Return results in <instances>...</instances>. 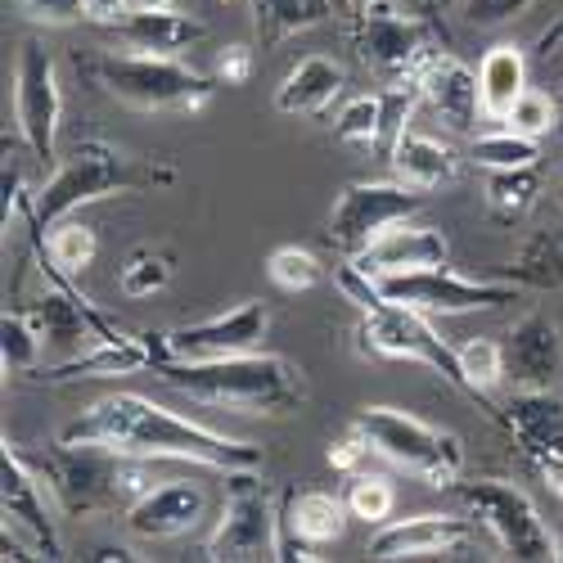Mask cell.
Here are the masks:
<instances>
[{
    "label": "cell",
    "instance_id": "cell-1",
    "mask_svg": "<svg viewBox=\"0 0 563 563\" xmlns=\"http://www.w3.org/2000/svg\"><path fill=\"white\" fill-rule=\"evenodd\" d=\"M59 442H90V446H109L122 455H140V460H176V464H199V468H262V446L257 442H240L212 433L195 419H185L140 393H113L104 401H96L86 415H77L73 424H64Z\"/></svg>",
    "mask_w": 563,
    "mask_h": 563
},
{
    "label": "cell",
    "instance_id": "cell-2",
    "mask_svg": "<svg viewBox=\"0 0 563 563\" xmlns=\"http://www.w3.org/2000/svg\"><path fill=\"white\" fill-rule=\"evenodd\" d=\"M154 374L199 406L234 410V415H289L307 397L302 365L275 352H240V356H212V361H176L167 356V339L158 334Z\"/></svg>",
    "mask_w": 563,
    "mask_h": 563
},
{
    "label": "cell",
    "instance_id": "cell-3",
    "mask_svg": "<svg viewBox=\"0 0 563 563\" xmlns=\"http://www.w3.org/2000/svg\"><path fill=\"white\" fill-rule=\"evenodd\" d=\"M172 185H176L172 163L126 154V150L109 145V140H81V145H73V154L51 172V180L36 190L27 221L36 234H45L86 203H100L113 195H140V190H172Z\"/></svg>",
    "mask_w": 563,
    "mask_h": 563
},
{
    "label": "cell",
    "instance_id": "cell-4",
    "mask_svg": "<svg viewBox=\"0 0 563 563\" xmlns=\"http://www.w3.org/2000/svg\"><path fill=\"white\" fill-rule=\"evenodd\" d=\"M23 451V446H19ZM27 464L45 478L51 496L59 500L64 514H113V509H131L140 496L154 487L150 464L140 455H122L109 446H90V442H59L45 455L23 451Z\"/></svg>",
    "mask_w": 563,
    "mask_h": 563
},
{
    "label": "cell",
    "instance_id": "cell-5",
    "mask_svg": "<svg viewBox=\"0 0 563 563\" xmlns=\"http://www.w3.org/2000/svg\"><path fill=\"white\" fill-rule=\"evenodd\" d=\"M339 289H343V298L361 311V330H356V339H361L374 356H388V361H419V365L438 369L442 379H446L451 388H460L464 397H474V388H468L464 369H460L455 347L433 330L424 311H415V307H406V302L384 298L379 285H374V279H365L356 266H343V271H339Z\"/></svg>",
    "mask_w": 563,
    "mask_h": 563
},
{
    "label": "cell",
    "instance_id": "cell-6",
    "mask_svg": "<svg viewBox=\"0 0 563 563\" xmlns=\"http://www.w3.org/2000/svg\"><path fill=\"white\" fill-rule=\"evenodd\" d=\"M81 73L109 100L140 113H199L221 86L212 73L190 68L180 55H154V51H131V55L100 51L81 64Z\"/></svg>",
    "mask_w": 563,
    "mask_h": 563
},
{
    "label": "cell",
    "instance_id": "cell-7",
    "mask_svg": "<svg viewBox=\"0 0 563 563\" xmlns=\"http://www.w3.org/2000/svg\"><path fill=\"white\" fill-rule=\"evenodd\" d=\"M352 424L369 438L374 455L401 464L406 474L424 478L429 487L446 492L464 474V442L419 415H406L397 406H361L352 415Z\"/></svg>",
    "mask_w": 563,
    "mask_h": 563
},
{
    "label": "cell",
    "instance_id": "cell-8",
    "mask_svg": "<svg viewBox=\"0 0 563 563\" xmlns=\"http://www.w3.org/2000/svg\"><path fill=\"white\" fill-rule=\"evenodd\" d=\"M468 514L478 519V528H487L496 537V545L509 554V559H523V563H545V559H559V541L554 532L545 528L541 509L532 505V496L523 487H514L505 478H474L464 483L455 478L446 487Z\"/></svg>",
    "mask_w": 563,
    "mask_h": 563
},
{
    "label": "cell",
    "instance_id": "cell-9",
    "mask_svg": "<svg viewBox=\"0 0 563 563\" xmlns=\"http://www.w3.org/2000/svg\"><path fill=\"white\" fill-rule=\"evenodd\" d=\"M275 537H279V496L257 478V468H230L225 500L203 545V559L212 563L275 559Z\"/></svg>",
    "mask_w": 563,
    "mask_h": 563
},
{
    "label": "cell",
    "instance_id": "cell-10",
    "mask_svg": "<svg viewBox=\"0 0 563 563\" xmlns=\"http://www.w3.org/2000/svg\"><path fill=\"white\" fill-rule=\"evenodd\" d=\"M352 41L361 64L384 81V90L393 86H415L424 64L438 55L424 14H406L401 0H384L365 14L352 19Z\"/></svg>",
    "mask_w": 563,
    "mask_h": 563
},
{
    "label": "cell",
    "instance_id": "cell-11",
    "mask_svg": "<svg viewBox=\"0 0 563 563\" xmlns=\"http://www.w3.org/2000/svg\"><path fill=\"white\" fill-rule=\"evenodd\" d=\"M429 190H415L406 180H352L347 190L334 199L330 212V244L343 257H361L379 234H388L393 225L410 221L424 208Z\"/></svg>",
    "mask_w": 563,
    "mask_h": 563
},
{
    "label": "cell",
    "instance_id": "cell-12",
    "mask_svg": "<svg viewBox=\"0 0 563 563\" xmlns=\"http://www.w3.org/2000/svg\"><path fill=\"white\" fill-rule=\"evenodd\" d=\"M14 122L23 145L36 163L51 167L59 145V122H64V86L59 64L41 41H23L14 59Z\"/></svg>",
    "mask_w": 563,
    "mask_h": 563
},
{
    "label": "cell",
    "instance_id": "cell-13",
    "mask_svg": "<svg viewBox=\"0 0 563 563\" xmlns=\"http://www.w3.org/2000/svg\"><path fill=\"white\" fill-rule=\"evenodd\" d=\"M369 279V275H365ZM384 298L406 302L424 316H464V311H487V307H505L519 298V285H483V279H464L455 275L446 262L442 266H424V271H406V275H384L374 279Z\"/></svg>",
    "mask_w": 563,
    "mask_h": 563
},
{
    "label": "cell",
    "instance_id": "cell-14",
    "mask_svg": "<svg viewBox=\"0 0 563 563\" xmlns=\"http://www.w3.org/2000/svg\"><path fill=\"white\" fill-rule=\"evenodd\" d=\"M0 509H5V528L27 537L36 559H64V541L51 514V487L10 442L0 451Z\"/></svg>",
    "mask_w": 563,
    "mask_h": 563
},
{
    "label": "cell",
    "instance_id": "cell-15",
    "mask_svg": "<svg viewBox=\"0 0 563 563\" xmlns=\"http://www.w3.org/2000/svg\"><path fill=\"white\" fill-rule=\"evenodd\" d=\"M266 330H271V311L262 302H234L230 311L180 324V330H172L163 339H167V356H176V361H212V356L257 352Z\"/></svg>",
    "mask_w": 563,
    "mask_h": 563
},
{
    "label": "cell",
    "instance_id": "cell-16",
    "mask_svg": "<svg viewBox=\"0 0 563 563\" xmlns=\"http://www.w3.org/2000/svg\"><path fill=\"white\" fill-rule=\"evenodd\" d=\"M347 500L334 492H279V537L275 559H316L320 545H334L347 532Z\"/></svg>",
    "mask_w": 563,
    "mask_h": 563
},
{
    "label": "cell",
    "instance_id": "cell-17",
    "mask_svg": "<svg viewBox=\"0 0 563 563\" xmlns=\"http://www.w3.org/2000/svg\"><path fill=\"white\" fill-rule=\"evenodd\" d=\"M478 519H460V514H415V519L379 523L365 545L374 563H393V559H433V554H455L474 541Z\"/></svg>",
    "mask_w": 563,
    "mask_h": 563
},
{
    "label": "cell",
    "instance_id": "cell-18",
    "mask_svg": "<svg viewBox=\"0 0 563 563\" xmlns=\"http://www.w3.org/2000/svg\"><path fill=\"white\" fill-rule=\"evenodd\" d=\"M203 519H208V492H203V483H190V478L158 483L126 509V528L140 541L185 537V532H195Z\"/></svg>",
    "mask_w": 563,
    "mask_h": 563
},
{
    "label": "cell",
    "instance_id": "cell-19",
    "mask_svg": "<svg viewBox=\"0 0 563 563\" xmlns=\"http://www.w3.org/2000/svg\"><path fill=\"white\" fill-rule=\"evenodd\" d=\"M505 347V379L514 388H554L563 369V334L545 311H528L500 339Z\"/></svg>",
    "mask_w": 563,
    "mask_h": 563
},
{
    "label": "cell",
    "instance_id": "cell-20",
    "mask_svg": "<svg viewBox=\"0 0 563 563\" xmlns=\"http://www.w3.org/2000/svg\"><path fill=\"white\" fill-rule=\"evenodd\" d=\"M419 104H429L438 122H446L451 131L468 135L483 118V86H478V73L468 68L464 59L438 51L424 73H419Z\"/></svg>",
    "mask_w": 563,
    "mask_h": 563
},
{
    "label": "cell",
    "instance_id": "cell-21",
    "mask_svg": "<svg viewBox=\"0 0 563 563\" xmlns=\"http://www.w3.org/2000/svg\"><path fill=\"white\" fill-rule=\"evenodd\" d=\"M451 253L446 234L438 225H393L388 234H379L361 257H352V266L369 279H384V275H406V271H424V266H442Z\"/></svg>",
    "mask_w": 563,
    "mask_h": 563
},
{
    "label": "cell",
    "instance_id": "cell-22",
    "mask_svg": "<svg viewBox=\"0 0 563 563\" xmlns=\"http://www.w3.org/2000/svg\"><path fill=\"white\" fill-rule=\"evenodd\" d=\"M158 356V334H140V339H104L90 352H77L59 365H51L41 374L45 384H77V379H122V374H140L154 369Z\"/></svg>",
    "mask_w": 563,
    "mask_h": 563
},
{
    "label": "cell",
    "instance_id": "cell-23",
    "mask_svg": "<svg viewBox=\"0 0 563 563\" xmlns=\"http://www.w3.org/2000/svg\"><path fill=\"white\" fill-rule=\"evenodd\" d=\"M500 424L528 455H563V397L554 388H514Z\"/></svg>",
    "mask_w": 563,
    "mask_h": 563
},
{
    "label": "cell",
    "instance_id": "cell-24",
    "mask_svg": "<svg viewBox=\"0 0 563 563\" xmlns=\"http://www.w3.org/2000/svg\"><path fill=\"white\" fill-rule=\"evenodd\" d=\"M343 86H347V73L339 59L330 55H307L289 68V77L279 81L275 90V109L279 113H289V118H320V113H330L334 100L343 96Z\"/></svg>",
    "mask_w": 563,
    "mask_h": 563
},
{
    "label": "cell",
    "instance_id": "cell-25",
    "mask_svg": "<svg viewBox=\"0 0 563 563\" xmlns=\"http://www.w3.org/2000/svg\"><path fill=\"white\" fill-rule=\"evenodd\" d=\"M393 176L415 185V190H442L460 176V158L451 145H442L438 135L415 131L410 122L397 126L393 135Z\"/></svg>",
    "mask_w": 563,
    "mask_h": 563
},
{
    "label": "cell",
    "instance_id": "cell-26",
    "mask_svg": "<svg viewBox=\"0 0 563 563\" xmlns=\"http://www.w3.org/2000/svg\"><path fill=\"white\" fill-rule=\"evenodd\" d=\"M109 32L126 45V51H154V55H180L208 36V27L199 19L180 14L176 5L172 10H131Z\"/></svg>",
    "mask_w": 563,
    "mask_h": 563
},
{
    "label": "cell",
    "instance_id": "cell-27",
    "mask_svg": "<svg viewBox=\"0 0 563 563\" xmlns=\"http://www.w3.org/2000/svg\"><path fill=\"white\" fill-rule=\"evenodd\" d=\"M253 27H257V51L271 55L275 45H285L289 36L320 27L330 19H343L339 0H249Z\"/></svg>",
    "mask_w": 563,
    "mask_h": 563
},
{
    "label": "cell",
    "instance_id": "cell-28",
    "mask_svg": "<svg viewBox=\"0 0 563 563\" xmlns=\"http://www.w3.org/2000/svg\"><path fill=\"white\" fill-rule=\"evenodd\" d=\"M478 86H483V118L509 122L514 104H519V96L528 90V59L519 45H509V41L492 45L478 64Z\"/></svg>",
    "mask_w": 563,
    "mask_h": 563
},
{
    "label": "cell",
    "instance_id": "cell-29",
    "mask_svg": "<svg viewBox=\"0 0 563 563\" xmlns=\"http://www.w3.org/2000/svg\"><path fill=\"white\" fill-rule=\"evenodd\" d=\"M505 279L519 289H537V294H559L563 289V225H545L532 230L519 244V253L509 257Z\"/></svg>",
    "mask_w": 563,
    "mask_h": 563
},
{
    "label": "cell",
    "instance_id": "cell-30",
    "mask_svg": "<svg viewBox=\"0 0 563 563\" xmlns=\"http://www.w3.org/2000/svg\"><path fill=\"white\" fill-rule=\"evenodd\" d=\"M41 249V244H36ZM45 271H55V275H64V279H77L90 262H96V253H100V240H96V230L90 225H81V221H59L51 234H45Z\"/></svg>",
    "mask_w": 563,
    "mask_h": 563
},
{
    "label": "cell",
    "instance_id": "cell-31",
    "mask_svg": "<svg viewBox=\"0 0 563 563\" xmlns=\"http://www.w3.org/2000/svg\"><path fill=\"white\" fill-rule=\"evenodd\" d=\"M483 199H487L492 217H500V221H519V217H523V212H532V203L541 199V172H537V167L487 172Z\"/></svg>",
    "mask_w": 563,
    "mask_h": 563
},
{
    "label": "cell",
    "instance_id": "cell-32",
    "mask_svg": "<svg viewBox=\"0 0 563 563\" xmlns=\"http://www.w3.org/2000/svg\"><path fill=\"white\" fill-rule=\"evenodd\" d=\"M455 356H460V369H464L468 388H474V401L500 424V410L487 406V393L496 384H505V347H500V339H464L455 347Z\"/></svg>",
    "mask_w": 563,
    "mask_h": 563
},
{
    "label": "cell",
    "instance_id": "cell-33",
    "mask_svg": "<svg viewBox=\"0 0 563 563\" xmlns=\"http://www.w3.org/2000/svg\"><path fill=\"white\" fill-rule=\"evenodd\" d=\"M172 271H176V257L167 249L135 244L118 266V289L126 298H154V294H163L172 285Z\"/></svg>",
    "mask_w": 563,
    "mask_h": 563
},
{
    "label": "cell",
    "instance_id": "cell-34",
    "mask_svg": "<svg viewBox=\"0 0 563 563\" xmlns=\"http://www.w3.org/2000/svg\"><path fill=\"white\" fill-rule=\"evenodd\" d=\"M468 158H474L483 172H514V167H537L541 158V140L519 135L514 126H500L492 135H478L468 145Z\"/></svg>",
    "mask_w": 563,
    "mask_h": 563
},
{
    "label": "cell",
    "instance_id": "cell-35",
    "mask_svg": "<svg viewBox=\"0 0 563 563\" xmlns=\"http://www.w3.org/2000/svg\"><path fill=\"white\" fill-rule=\"evenodd\" d=\"M266 275L279 294H307L324 279V266L311 249H298V244H279L271 257H266Z\"/></svg>",
    "mask_w": 563,
    "mask_h": 563
},
{
    "label": "cell",
    "instance_id": "cell-36",
    "mask_svg": "<svg viewBox=\"0 0 563 563\" xmlns=\"http://www.w3.org/2000/svg\"><path fill=\"white\" fill-rule=\"evenodd\" d=\"M41 334L32 316L19 307V311H5L0 320V361H5V374H32L41 365Z\"/></svg>",
    "mask_w": 563,
    "mask_h": 563
},
{
    "label": "cell",
    "instance_id": "cell-37",
    "mask_svg": "<svg viewBox=\"0 0 563 563\" xmlns=\"http://www.w3.org/2000/svg\"><path fill=\"white\" fill-rule=\"evenodd\" d=\"M343 500H347L352 519L379 528V523H388V514H393V505H397V492H393V483H388L384 474H347Z\"/></svg>",
    "mask_w": 563,
    "mask_h": 563
},
{
    "label": "cell",
    "instance_id": "cell-38",
    "mask_svg": "<svg viewBox=\"0 0 563 563\" xmlns=\"http://www.w3.org/2000/svg\"><path fill=\"white\" fill-rule=\"evenodd\" d=\"M563 113H559V100H550L545 90H523L519 96V104H514V113H509V122L505 126H514L519 135H532V140H541V135H550L554 131V122H559Z\"/></svg>",
    "mask_w": 563,
    "mask_h": 563
},
{
    "label": "cell",
    "instance_id": "cell-39",
    "mask_svg": "<svg viewBox=\"0 0 563 563\" xmlns=\"http://www.w3.org/2000/svg\"><path fill=\"white\" fill-rule=\"evenodd\" d=\"M23 158H32V150L23 145H10L5 140V167H0V190H5V230L19 221V212H32V199L27 195V172H23Z\"/></svg>",
    "mask_w": 563,
    "mask_h": 563
},
{
    "label": "cell",
    "instance_id": "cell-40",
    "mask_svg": "<svg viewBox=\"0 0 563 563\" xmlns=\"http://www.w3.org/2000/svg\"><path fill=\"white\" fill-rule=\"evenodd\" d=\"M532 0H460V14L474 27H500L509 19H519Z\"/></svg>",
    "mask_w": 563,
    "mask_h": 563
},
{
    "label": "cell",
    "instance_id": "cell-41",
    "mask_svg": "<svg viewBox=\"0 0 563 563\" xmlns=\"http://www.w3.org/2000/svg\"><path fill=\"white\" fill-rule=\"evenodd\" d=\"M253 68H257L253 45H225V51H217V59H212V77L221 86H244L253 77Z\"/></svg>",
    "mask_w": 563,
    "mask_h": 563
},
{
    "label": "cell",
    "instance_id": "cell-42",
    "mask_svg": "<svg viewBox=\"0 0 563 563\" xmlns=\"http://www.w3.org/2000/svg\"><path fill=\"white\" fill-rule=\"evenodd\" d=\"M23 14L45 23V27H68L86 19V0H19Z\"/></svg>",
    "mask_w": 563,
    "mask_h": 563
},
{
    "label": "cell",
    "instance_id": "cell-43",
    "mask_svg": "<svg viewBox=\"0 0 563 563\" xmlns=\"http://www.w3.org/2000/svg\"><path fill=\"white\" fill-rule=\"evenodd\" d=\"M369 451H374V446H369V438L352 424L339 442H330V464L339 468V474H361V464L369 460Z\"/></svg>",
    "mask_w": 563,
    "mask_h": 563
},
{
    "label": "cell",
    "instance_id": "cell-44",
    "mask_svg": "<svg viewBox=\"0 0 563 563\" xmlns=\"http://www.w3.org/2000/svg\"><path fill=\"white\" fill-rule=\"evenodd\" d=\"M532 464L541 468V478L550 483V492L563 496V455H532Z\"/></svg>",
    "mask_w": 563,
    "mask_h": 563
},
{
    "label": "cell",
    "instance_id": "cell-45",
    "mask_svg": "<svg viewBox=\"0 0 563 563\" xmlns=\"http://www.w3.org/2000/svg\"><path fill=\"white\" fill-rule=\"evenodd\" d=\"M90 559H96V563H113V559H118V563H135L140 554H135L131 545H104V550H96Z\"/></svg>",
    "mask_w": 563,
    "mask_h": 563
},
{
    "label": "cell",
    "instance_id": "cell-46",
    "mask_svg": "<svg viewBox=\"0 0 563 563\" xmlns=\"http://www.w3.org/2000/svg\"><path fill=\"white\" fill-rule=\"evenodd\" d=\"M401 5H410L415 14H438L442 5H451V0H401Z\"/></svg>",
    "mask_w": 563,
    "mask_h": 563
},
{
    "label": "cell",
    "instance_id": "cell-47",
    "mask_svg": "<svg viewBox=\"0 0 563 563\" xmlns=\"http://www.w3.org/2000/svg\"><path fill=\"white\" fill-rule=\"evenodd\" d=\"M374 5H384V0H347V23H352L356 14H365V10H374Z\"/></svg>",
    "mask_w": 563,
    "mask_h": 563
},
{
    "label": "cell",
    "instance_id": "cell-48",
    "mask_svg": "<svg viewBox=\"0 0 563 563\" xmlns=\"http://www.w3.org/2000/svg\"><path fill=\"white\" fill-rule=\"evenodd\" d=\"M176 0H131V10H172Z\"/></svg>",
    "mask_w": 563,
    "mask_h": 563
},
{
    "label": "cell",
    "instance_id": "cell-49",
    "mask_svg": "<svg viewBox=\"0 0 563 563\" xmlns=\"http://www.w3.org/2000/svg\"><path fill=\"white\" fill-rule=\"evenodd\" d=\"M559 36H563V19H559V27H550V32L541 36V51H545V55L554 51V41H559Z\"/></svg>",
    "mask_w": 563,
    "mask_h": 563
},
{
    "label": "cell",
    "instance_id": "cell-50",
    "mask_svg": "<svg viewBox=\"0 0 563 563\" xmlns=\"http://www.w3.org/2000/svg\"><path fill=\"white\" fill-rule=\"evenodd\" d=\"M554 199H559V208H563V167L554 172Z\"/></svg>",
    "mask_w": 563,
    "mask_h": 563
},
{
    "label": "cell",
    "instance_id": "cell-51",
    "mask_svg": "<svg viewBox=\"0 0 563 563\" xmlns=\"http://www.w3.org/2000/svg\"><path fill=\"white\" fill-rule=\"evenodd\" d=\"M554 541H559V563H563V528L554 532Z\"/></svg>",
    "mask_w": 563,
    "mask_h": 563
},
{
    "label": "cell",
    "instance_id": "cell-52",
    "mask_svg": "<svg viewBox=\"0 0 563 563\" xmlns=\"http://www.w3.org/2000/svg\"><path fill=\"white\" fill-rule=\"evenodd\" d=\"M559 113H563V96H559Z\"/></svg>",
    "mask_w": 563,
    "mask_h": 563
}]
</instances>
